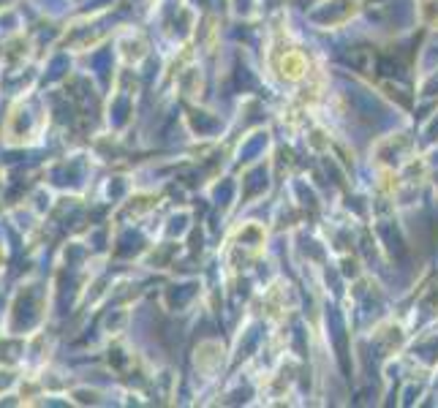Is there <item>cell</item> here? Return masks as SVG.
I'll list each match as a JSON object with an SVG mask.
<instances>
[{
	"instance_id": "1",
	"label": "cell",
	"mask_w": 438,
	"mask_h": 408,
	"mask_svg": "<svg viewBox=\"0 0 438 408\" xmlns=\"http://www.w3.org/2000/svg\"><path fill=\"white\" fill-rule=\"evenodd\" d=\"M308 71V63L299 52H286L283 55V63H281V74L289 82H299Z\"/></svg>"
}]
</instances>
